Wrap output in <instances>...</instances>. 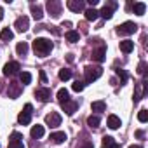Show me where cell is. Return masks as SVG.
<instances>
[{"label":"cell","instance_id":"obj_1","mask_svg":"<svg viewBox=\"0 0 148 148\" xmlns=\"http://www.w3.org/2000/svg\"><path fill=\"white\" fill-rule=\"evenodd\" d=\"M33 51H35V54L44 58L52 51V42L49 38H35L33 40Z\"/></svg>","mask_w":148,"mask_h":148},{"label":"cell","instance_id":"obj_2","mask_svg":"<svg viewBox=\"0 0 148 148\" xmlns=\"http://www.w3.org/2000/svg\"><path fill=\"white\" fill-rule=\"evenodd\" d=\"M84 73H86V82L87 84H92V82H96L103 75V68L101 66H87L84 70Z\"/></svg>","mask_w":148,"mask_h":148},{"label":"cell","instance_id":"obj_3","mask_svg":"<svg viewBox=\"0 0 148 148\" xmlns=\"http://www.w3.org/2000/svg\"><path fill=\"white\" fill-rule=\"evenodd\" d=\"M32 112H33V106H32L30 103H26V105H25V110L18 115V122H19L21 125H28L30 120H32Z\"/></svg>","mask_w":148,"mask_h":148},{"label":"cell","instance_id":"obj_4","mask_svg":"<svg viewBox=\"0 0 148 148\" xmlns=\"http://www.w3.org/2000/svg\"><path fill=\"white\" fill-rule=\"evenodd\" d=\"M136 30H138V25H136V23L125 21V23H122V25L117 28V33H119V35H132V33H136Z\"/></svg>","mask_w":148,"mask_h":148},{"label":"cell","instance_id":"obj_5","mask_svg":"<svg viewBox=\"0 0 148 148\" xmlns=\"http://www.w3.org/2000/svg\"><path fill=\"white\" fill-rule=\"evenodd\" d=\"M45 124H47L49 127H58V125H61V115H59L58 112H51V113L45 117Z\"/></svg>","mask_w":148,"mask_h":148},{"label":"cell","instance_id":"obj_6","mask_svg":"<svg viewBox=\"0 0 148 148\" xmlns=\"http://www.w3.org/2000/svg\"><path fill=\"white\" fill-rule=\"evenodd\" d=\"M47 11L51 12L52 18H59V14H61V4L58 2V0H49V2H47Z\"/></svg>","mask_w":148,"mask_h":148},{"label":"cell","instance_id":"obj_7","mask_svg":"<svg viewBox=\"0 0 148 148\" xmlns=\"http://www.w3.org/2000/svg\"><path fill=\"white\" fill-rule=\"evenodd\" d=\"M66 5H68V9L73 11V12H82V11H86L84 0H68Z\"/></svg>","mask_w":148,"mask_h":148},{"label":"cell","instance_id":"obj_8","mask_svg":"<svg viewBox=\"0 0 148 148\" xmlns=\"http://www.w3.org/2000/svg\"><path fill=\"white\" fill-rule=\"evenodd\" d=\"M14 26H16V30L18 32H26L28 28H30V19L26 18V16H21V18H18L16 19V23H14Z\"/></svg>","mask_w":148,"mask_h":148},{"label":"cell","instance_id":"obj_9","mask_svg":"<svg viewBox=\"0 0 148 148\" xmlns=\"http://www.w3.org/2000/svg\"><path fill=\"white\" fill-rule=\"evenodd\" d=\"M61 108L66 115H73L79 108V103L77 101H66V103H61Z\"/></svg>","mask_w":148,"mask_h":148},{"label":"cell","instance_id":"obj_10","mask_svg":"<svg viewBox=\"0 0 148 148\" xmlns=\"http://www.w3.org/2000/svg\"><path fill=\"white\" fill-rule=\"evenodd\" d=\"M18 70H19V63L11 61V63H7V64L4 66V75H5V77L14 75V73H18Z\"/></svg>","mask_w":148,"mask_h":148},{"label":"cell","instance_id":"obj_11","mask_svg":"<svg viewBox=\"0 0 148 148\" xmlns=\"http://www.w3.org/2000/svg\"><path fill=\"white\" fill-rule=\"evenodd\" d=\"M105 58H106V47H105V45H101L99 49L92 51V59H94V61L103 63V61H105Z\"/></svg>","mask_w":148,"mask_h":148},{"label":"cell","instance_id":"obj_12","mask_svg":"<svg viewBox=\"0 0 148 148\" xmlns=\"http://www.w3.org/2000/svg\"><path fill=\"white\" fill-rule=\"evenodd\" d=\"M35 96H37L42 103H45V101H49V99H51V89L42 87V89H38V91L35 92Z\"/></svg>","mask_w":148,"mask_h":148},{"label":"cell","instance_id":"obj_13","mask_svg":"<svg viewBox=\"0 0 148 148\" xmlns=\"http://www.w3.org/2000/svg\"><path fill=\"white\" fill-rule=\"evenodd\" d=\"M101 146H103V148H120V145L115 143L112 136H105L103 141H101Z\"/></svg>","mask_w":148,"mask_h":148},{"label":"cell","instance_id":"obj_14","mask_svg":"<svg viewBox=\"0 0 148 148\" xmlns=\"http://www.w3.org/2000/svg\"><path fill=\"white\" fill-rule=\"evenodd\" d=\"M132 49H134V42H132V40H122V42H120V51H122L124 54L132 52Z\"/></svg>","mask_w":148,"mask_h":148},{"label":"cell","instance_id":"obj_15","mask_svg":"<svg viewBox=\"0 0 148 148\" xmlns=\"http://www.w3.org/2000/svg\"><path fill=\"white\" fill-rule=\"evenodd\" d=\"M30 9H32V14H33V18H35L37 21H40V19L44 18V11H42V7H40V5L32 4V5H30Z\"/></svg>","mask_w":148,"mask_h":148},{"label":"cell","instance_id":"obj_16","mask_svg":"<svg viewBox=\"0 0 148 148\" xmlns=\"http://www.w3.org/2000/svg\"><path fill=\"white\" fill-rule=\"evenodd\" d=\"M19 92H21V86L19 84H16V82L9 84V98H18Z\"/></svg>","mask_w":148,"mask_h":148},{"label":"cell","instance_id":"obj_17","mask_svg":"<svg viewBox=\"0 0 148 148\" xmlns=\"http://www.w3.org/2000/svg\"><path fill=\"white\" fill-rule=\"evenodd\" d=\"M106 124H108V127H110V129H119V127L122 125V122H120V119H119L117 115H110Z\"/></svg>","mask_w":148,"mask_h":148},{"label":"cell","instance_id":"obj_18","mask_svg":"<svg viewBox=\"0 0 148 148\" xmlns=\"http://www.w3.org/2000/svg\"><path fill=\"white\" fill-rule=\"evenodd\" d=\"M51 141L56 143V145H61V143L66 141V134L64 132H52L51 134Z\"/></svg>","mask_w":148,"mask_h":148},{"label":"cell","instance_id":"obj_19","mask_svg":"<svg viewBox=\"0 0 148 148\" xmlns=\"http://www.w3.org/2000/svg\"><path fill=\"white\" fill-rule=\"evenodd\" d=\"M84 14H86V19H87V21H94V19H98V16H99V12H98L94 7L86 9V11H84Z\"/></svg>","mask_w":148,"mask_h":148},{"label":"cell","instance_id":"obj_20","mask_svg":"<svg viewBox=\"0 0 148 148\" xmlns=\"http://www.w3.org/2000/svg\"><path fill=\"white\" fill-rule=\"evenodd\" d=\"M64 37H66V40H68V42L75 44V42H79V37H80V35H79V32H75V30H68Z\"/></svg>","mask_w":148,"mask_h":148},{"label":"cell","instance_id":"obj_21","mask_svg":"<svg viewBox=\"0 0 148 148\" xmlns=\"http://www.w3.org/2000/svg\"><path fill=\"white\" fill-rule=\"evenodd\" d=\"M44 132H45V131H44V125H38V124H37V125L32 127V132H30V134H32V138H42Z\"/></svg>","mask_w":148,"mask_h":148},{"label":"cell","instance_id":"obj_22","mask_svg":"<svg viewBox=\"0 0 148 148\" xmlns=\"http://www.w3.org/2000/svg\"><path fill=\"white\" fill-rule=\"evenodd\" d=\"M105 19H112V16H113V9L108 5V4H105V7L101 9V12H99Z\"/></svg>","mask_w":148,"mask_h":148},{"label":"cell","instance_id":"obj_23","mask_svg":"<svg viewBox=\"0 0 148 148\" xmlns=\"http://www.w3.org/2000/svg\"><path fill=\"white\" fill-rule=\"evenodd\" d=\"M99 117L98 115H91L89 119H87V125L91 127V129H96V127H99Z\"/></svg>","mask_w":148,"mask_h":148},{"label":"cell","instance_id":"obj_24","mask_svg":"<svg viewBox=\"0 0 148 148\" xmlns=\"http://www.w3.org/2000/svg\"><path fill=\"white\" fill-rule=\"evenodd\" d=\"M12 37H14V33H12L9 28H4L2 32H0V38H2L4 42H9V40H12Z\"/></svg>","mask_w":148,"mask_h":148},{"label":"cell","instance_id":"obj_25","mask_svg":"<svg viewBox=\"0 0 148 148\" xmlns=\"http://www.w3.org/2000/svg\"><path fill=\"white\" fill-rule=\"evenodd\" d=\"M132 11H134V14H138V16H143V14H145V11H146V5H145L143 2H138V4H134Z\"/></svg>","mask_w":148,"mask_h":148},{"label":"cell","instance_id":"obj_26","mask_svg":"<svg viewBox=\"0 0 148 148\" xmlns=\"http://www.w3.org/2000/svg\"><path fill=\"white\" fill-rule=\"evenodd\" d=\"M58 99H59V103H66V101H70V94H68V91H66V89H59V91H58Z\"/></svg>","mask_w":148,"mask_h":148},{"label":"cell","instance_id":"obj_27","mask_svg":"<svg viewBox=\"0 0 148 148\" xmlns=\"http://www.w3.org/2000/svg\"><path fill=\"white\" fill-rule=\"evenodd\" d=\"M91 108H92V112H105L106 110V103L105 101H94L91 105Z\"/></svg>","mask_w":148,"mask_h":148},{"label":"cell","instance_id":"obj_28","mask_svg":"<svg viewBox=\"0 0 148 148\" xmlns=\"http://www.w3.org/2000/svg\"><path fill=\"white\" fill-rule=\"evenodd\" d=\"M16 52H18L19 56H25V54L28 52V44H26V42H19V44L16 45Z\"/></svg>","mask_w":148,"mask_h":148},{"label":"cell","instance_id":"obj_29","mask_svg":"<svg viewBox=\"0 0 148 148\" xmlns=\"http://www.w3.org/2000/svg\"><path fill=\"white\" fill-rule=\"evenodd\" d=\"M19 80H21V84H23V86H28V84L32 82V73H28V71H23L21 75H19Z\"/></svg>","mask_w":148,"mask_h":148},{"label":"cell","instance_id":"obj_30","mask_svg":"<svg viewBox=\"0 0 148 148\" xmlns=\"http://www.w3.org/2000/svg\"><path fill=\"white\" fill-rule=\"evenodd\" d=\"M141 87H143V82L136 84V94H134V103H138V101L141 99V96L145 94V91H141Z\"/></svg>","mask_w":148,"mask_h":148},{"label":"cell","instance_id":"obj_31","mask_svg":"<svg viewBox=\"0 0 148 148\" xmlns=\"http://www.w3.org/2000/svg\"><path fill=\"white\" fill-rule=\"evenodd\" d=\"M138 120H139L141 124H145V122L148 120V110H145V108H141V110L138 112Z\"/></svg>","mask_w":148,"mask_h":148},{"label":"cell","instance_id":"obj_32","mask_svg":"<svg viewBox=\"0 0 148 148\" xmlns=\"http://www.w3.org/2000/svg\"><path fill=\"white\" fill-rule=\"evenodd\" d=\"M71 77V71L68 70V68H63V70H59V80H68Z\"/></svg>","mask_w":148,"mask_h":148},{"label":"cell","instance_id":"obj_33","mask_svg":"<svg viewBox=\"0 0 148 148\" xmlns=\"http://www.w3.org/2000/svg\"><path fill=\"white\" fill-rule=\"evenodd\" d=\"M84 87H86V84H84V82H80V80H75V82H73V86H71V89L75 91V92L84 91Z\"/></svg>","mask_w":148,"mask_h":148},{"label":"cell","instance_id":"obj_34","mask_svg":"<svg viewBox=\"0 0 148 148\" xmlns=\"http://www.w3.org/2000/svg\"><path fill=\"white\" fill-rule=\"evenodd\" d=\"M117 75L120 77V84H125V82H127V73H125V70L117 68Z\"/></svg>","mask_w":148,"mask_h":148},{"label":"cell","instance_id":"obj_35","mask_svg":"<svg viewBox=\"0 0 148 148\" xmlns=\"http://www.w3.org/2000/svg\"><path fill=\"white\" fill-rule=\"evenodd\" d=\"M9 148H25L23 141H9Z\"/></svg>","mask_w":148,"mask_h":148},{"label":"cell","instance_id":"obj_36","mask_svg":"<svg viewBox=\"0 0 148 148\" xmlns=\"http://www.w3.org/2000/svg\"><path fill=\"white\" fill-rule=\"evenodd\" d=\"M9 139H11V141H21V139H23V134H21V132H12Z\"/></svg>","mask_w":148,"mask_h":148},{"label":"cell","instance_id":"obj_37","mask_svg":"<svg viewBox=\"0 0 148 148\" xmlns=\"http://www.w3.org/2000/svg\"><path fill=\"white\" fill-rule=\"evenodd\" d=\"M145 71H146V63H145V61H141V63L138 64V73H139V75H143Z\"/></svg>","mask_w":148,"mask_h":148},{"label":"cell","instance_id":"obj_38","mask_svg":"<svg viewBox=\"0 0 148 148\" xmlns=\"http://www.w3.org/2000/svg\"><path fill=\"white\" fill-rule=\"evenodd\" d=\"M40 80H42L44 84H47V77H45V71H44V70H40Z\"/></svg>","mask_w":148,"mask_h":148},{"label":"cell","instance_id":"obj_39","mask_svg":"<svg viewBox=\"0 0 148 148\" xmlns=\"http://www.w3.org/2000/svg\"><path fill=\"white\" fill-rule=\"evenodd\" d=\"M87 4H89V5H91V7H94V5H96V4H98V0H87Z\"/></svg>","mask_w":148,"mask_h":148},{"label":"cell","instance_id":"obj_40","mask_svg":"<svg viewBox=\"0 0 148 148\" xmlns=\"http://www.w3.org/2000/svg\"><path fill=\"white\" fill-rule=\"evenodd\" d=\"M84 148H94V145H92V143H86Z\"/></svg>","mask_w":148,"mask_h":148},{"label":"cell","instance_id":"obj_41","mask_svg":"<svg viewBox=\"0 0 148 148\" xmlns=\"http://www.w3.org/2000/svg\"><path fill=\"white\" fill-rule=\"evenodd\" d=\"M66 59H68V61L71 63V61H73V54H68V56H66Z\"/></svg>","mask_w":148,"mask_h":148},{"label":"cell","instance_id":"obj_42","mask_svg":"<svg viewBox=\"0 0 148 148\" xmlns=\"http://www.w3.org/2000/svg\"><path fill=\"white\" fill-rule=\"evenodd\" d=\"M4 19V11H2V7H0V21Z\"/></svg>","mask_w":148,"mask_h":148},{"label":"cell","instance_id":"obj_43","mask_svg":"<svg viewBox=\"0 0 148 148\" xmlns=\"http://www.w3.org/2000/svg\"><path fill=\"white\" fill-rule=\"evenodd\" d=\"M129 148H143V146H139V145H131Z\"/></svg>","mask_w":148,"mask_h":148}]
</instances>
